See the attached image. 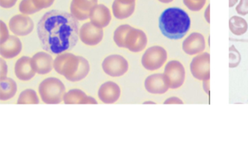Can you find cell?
<instances>
[{
  "mask_svg": "<svg viewBox=\"0 0 248 161\" xmlns=\"http://www.w3.org/2000/svg\"><path fill=\"white\" fill-rule=\"evenodd\" d=\"M37 34L42 47L47 53L61 54L72 50L79 40V23L63 11L46 13L37 24Z\"/></svg>",
  "mask_w": 248,
  "mask_h": 161,
  "instance_id": "obj_1",
  "label": "cell"
},
{
  "mask_svg": "<svg viewBox=\"0 0 248 161\" xmlns=\"http://www.w3.org/2000/svg\"><path fill=\"white\" fill-rule=\"evenodd\" d=\"M159 28L167 38L181 40L191 28V18L184 9L177 7L167 8L159 16Z\"/></svg>",
  "mask_w": 248,
  "mask_h": 161,
  "instance_id": "obj_2",
  "label": "cell"
},
{
  "mask_svg": "<svg viewBox=\"0 0 248 161\" xmlns=\"http://www.w3.org/2000/svg\"><path fill=\"white\" fill-rule=\"evenodd\" d=\"M54 69L70 82H79L85 79L91 70L89 62L82 56L71 53L58 55L54 60Z\"/></svg>",
  "mask_w": 248,
  "mask_h": 161,
  "instance_id": "obj_3",
  "label": "cell"
},
{
  "mask_svg": "<svg viewBox=\"0 0 248 161\" xmlns=\"http://www.w3.org/2000/svg\"><path fill=\"white\" fill-rule=\"evenodd\" d=\"M39 94L42 101L47 104H59L63 101L66 87L59 78H47L40 82Z\"/></svg>",
  "mask_w": 248,
  "mask_h": 161,
  "instance_id": "obj_4",
  "label": "cell"
},
{
  "mask_svg": "<svg viewBox=\"0 0 248 161\" xmlns=\"http://www.w3.org/2000/svg\"><path fill=\"white\" fill-rule=\"evenodd\" d=\"M163 74L167 84L170 89H178L185 82V67L179 61H170L165 66Z\"/></svg>",
  "mask_w": 248,
  "mask_h": 161,
  "instance_id": "obj_5",
  "label": "cell"
},
{
  "mask_svg": "<svg viewBox=\"0 0 248 161\" xmlns=\"http://www.w3.org/2000/svg\"><path fill=\"white\" fill-rule=\"evenodd\" d=\"M168 59V52L162 46H155L149 48L143 53L141 64L149 71L158 70L163 66Z\"/></svg>",
  "mask_w": 248,
  "mask_h": 161,
  "instance_id": "obj_6",
  "label": "cell"
},
{
  "mask_svg": "<svg viewBox=\"0 0 248 161\" xmlns=\"http://www.w3.org/2000/svg\"><path fill=\"white\" fill-rule=\"evenodd\" d=\"M102 69L108 76L119 78L127 73L129 64L126 59L120 55H110L103 61Z\"/></svg>",
  "mask_w": 248,
  "mask_h": 161,
  "instance_id": "obj_7",
  "label": "cell"
},
{
  "mask_svg": "<svg viewBox=\"0 0 248 161\" xmlns=\"http://www.w3.org/2000/svg\"><path fill=\"white\" fill-rule=\"evenodd\" d=\"M210 55L207 52L200 53L193 58L190 64L191 75L200 81L210 80Z\"/></svg>",
  "mask_w": 248,
  "mask_h": 161,
  "instance_id": "obj_8",
  "label": "cell"
},
{
  "mask_svg": "<svg viewBox=\"0 0 248 161\" xmlns=\"http://www.w3.org/2000/svg\"><path fill=\"white\" fill-rule=\"evenodd\" d=\"M147 43L146 33L143 30L131 27L126 36L124 48L133 53H140L146 48Z\"/></svg>",
  "mask_w": 248,
  "mask_h": 161,
  "instance_id": "obj_9",
  "label": "cell"
},
{
  "mask_svg": "<svg viewBox=\"0 0 248 161\" xmlns=\"http://www.w3.org/2000/svg\"><path fill=\"white\" fill-rule=\"evenodd\" d=\"M79 36L81 41L86 46H98L104 38V30L93 23H85L79 30Z\"/></svg>",
  "mask_w": 248,
  "mask_h": 161,
  "instance_id": "obj_10",
  "label": "cell"
},
{
  "mask_svg": "<svg viewBox=\"0 0 248 161\" xmlns=\"http://www.w3.org/2000/svg\"><path fill=\"white\" fill-rule=\"evenodd\" d=\"M9 28L16 36L24 37L32 32L34 28V21L27 15L18 14L10 20Z\"/></svg>",
  "mask_w": 248,
  "mask_h": 161,
  "instance_id": "obj_11",
  "label": "cell"
},
{
  "mask_svg": "<svg viewBox=\"0 0 248 161\" xmlns=\"http://www.w3.org/2000/svg\"><path fill=\"white\" fill-rule=\"evenodd\" d=\"M98 5V0H72L71 14L78 21L90 18L91 12Z\"/></svg>",
  "mask_w": 248,
  "mask_h": 161,
  "instance_id": "obj_12",
  "label": "cell"
},
{
  "mask_svg": "<svg viewBox=\"0 0 248 161\" xmlns=\"http://www.w3.org/2000/svg\"><path fill=\"white\" fill-rule=\"evenodd\" d=\"M206 47L205 39L202 34L192 32L182 43V49L186 54L194 56L203 53Z\"/></svg>",
  "mask_w": 248,
  "mask_h": 161,
  "instance_id": "obj_13",
  "label": "cell"
},
{
  "mask_svg": "<svg viewBox=\"0 0 248 161\" xmlns=\"http://www.w3.org/2000/svg\"><path fill=\"white\" fill-rule=\"evenodd\" d=\"M121 95L120 87L116 82L107 81L100 86L98 97L104 104L117 102Z\"/></svg>",
  "mask_w": 248,
  "mask_h": 161,
  "instance_id": "obj_14",
  "label": "cell"
},
{
  "mask_svg": "<svg viewBox=\"0 0 248 161\" xmlns=\"http://www.w3.org/2000/svg\"><path fill=\"white\" fill-rule=\"evenodd\" d=\"M14 71L16 78L21 81H30L37 73L33 66L32 59L28 56H22L16 61Z\"/></svg>",
  "mask_w": 248,
  "mask_h": 161,
  "instance_id": "obj_15",
  "label": "cell"
},
{
  "mask_svg": "<svg viewBox=\"0 0 248 161\" xmlns=\"http://www.w3.org/2000/svg\"><path fill=\"white\" fill-rule=\"evenodd\" d=\"M144 87L149 94L155 95H162L169 89L164 74L162 73L153 74L148 76L144 81Z\"/></svg>",
  "mask_w": 248,
  "mask_h": 161,
  "instance_id": "obj_16",
  "label": "cell"
},
{
  "mask_svg": "<svg viewBox=\"0 0 248 161\" xmlns=\"http://www.w3.org/2000/svg\"><path fill=\"white\" fill-rule=\"evenodd\" d=\"M31 59L34 70L39 75H47L54 68V60L47 52H38Z\"/></svg>",
  "mask_w": 248,
  "mask_h": 161,
  "instance_id": "obj_17",
  "label": "cell"
},
{
  "mask_svg": "<svg viewBox=\"0 0 248 161\" xmlns=\"http://www.w3.org/2000/svg\"><path fill=\"white\" fill-rule=\"evenodd\" d=\"M21 50L22 43L18 36H10L5 43L0 44V54L3 59H14L21 53Z\"/></svg>",
  "mask_w": 248,
  "mask_h": 161,
  "instance_id": "obj_18",
  "label": "cell"
},
{
  "mask_svg": "<svg viewBox=\"0 0 248 161\" xmlns=\"http://www.w3.org/2000/svg\"><path fill=\"white\" fill-rule=\"evenodd\" d=\"M90 20L91 23L97 27L102 29L107 27L111 21L110 10L102 4L97 5L91 12Z\"/></svg>",
  "mask_w": 248,
  "mask_h": 161,
  "instance_id": "obj_19",
  "label": "cell"
},
{
  "mask_svg": "<svg viewBox=\"0 0 248 161\" xmlns=\"http://www.w3.org/2000/svg\"><path fill=\"white\" fill-rule=\"evenodd\" d=\"M55 0H22L19 4V11L24 15H31L49 8Z\"/></svg>",
  "mask_w": 248,
  "mask_h": 161,
  "instance_id": "obj_20",
  "label": "cell"
},
{
  "mask_svg": "<svg viewBox=\"0 0 248 161\" xmlns=\"http://www.w3.org/2000/svg\"><path fill=\"white\" fill-rule=\"evenodd\" d=\"M63 102L66 104H97L98 101L87 95L80 89H72L68 91L63 97Z\"/></svg>",
  "mask_w": 248,
  "mask_h": 161,
  "instance_id": "obj_21",
  "label": "cell"
},
{
  "mask_svg": "<svg viewBox=\"0 0 248 161\" xmlns=\"http://www.w3.org/2000/svg\"><path fill=\"white\" fill-rule=\"evenodd\" d=\"M136 9V2L131 4L123 3L119 0H114L112 4V13L117 19L123 20L133 15Z\"/></svg>",
  "mask_w": 248,
  "mask_h": 161,
  "instance_id": "obj_22",
  "label": "cell"
},
{
  "mask_svg": "<svg viewBox=\"0 0 248 161\" xmlns=\"http://www.w3.org/2000/svg\"><path fill=\"white\" fill-rule=\"evenodd\" d=\"M17 93V84L12 78H7L0 82V99L8 101L15 97Z\"/></svg>",
  "mask_w": 248,
  "mask_h": 161,
  "instance_id": "obj_23",
  "label": "cell"
},
{
  "mask_svg": "<svg viewBox=\"0 0 248 161\" xmlns=\"http://www.w3.org/2000/svg\"><path fill=\"white\" fill-rule=\"evenodd\" d=\"M229 27L231 32L236 36L243 35L248 30V24L246 20L236 16H233L229 19Z\"/></svg>",
  "mask_w": 248,
  "mask_h": 161,
  "instance_id": "obj_24",
  "label": "cell"
},
{
  "mask_svg": "<svg viewBox=\"0 0 248 161\" xmlns=\"http://www.w3.org/2000/svg\"><path fill=\"white\" fill-rule=\"evenodd\" d=\"M40 103L37 92L33 89H26L20 94L17 104H38Z\"/></svg>",
  "mask_w": 248,
  "mask_h": 161,
  "instance_id": "obj_25",
  "label": "cell"
},
{
  "mask_svg": "<svg viewBox=\"0 0 248 161\" xmlns=\"http://www.w3.org/2000/svg\"><path fill=\"white\" fill-rule=\"evenodd\" d=\"M131 26L128 24H123L116 29L114 32V41L118 47L124 48V41H125L126 36L130 30Z\"/></svg>",
  "mask_w": 248,
  "mask_h": 161,
  "instance_id": "obj_26",
  "label": "cell"
},
{
  "mask_svg": "<svg viewBox=\"0 0 248 161\" xmlns=\"http://www.w3.org/2000/svg\"><path fill=\"white\" fill-rule=\"evenodd\" d=\"M241 62V55L234 46L229 48V66L231 69L237 67Z\"/></svg>",
  "mask_w": 248,
  "mask_h": 161,
  "instance_id": "obj_27",
  "label": "cell"
},
{
  "mask_svg": "<svg viewBox=\"0 0 248 161\" xmlns=\"http://www.w3.org/2000/svg\"><path fill=\"white\" fill-rule=\"evenodd\" d=\"M206 1L207 0H183V2L189 11L198 12L204 8Z\"/></svg>",
  "mask_w": 248,
  "mask_h": 161,
  "instance_id": "obj_28",
  "label": "cell"
},
{
  "mask_svg": "<svg viewBox=\"0 0 248 161\" xmlns=\"http://www.w3.org/2000/svg\"><path fill=\"white\" fill-rule=\"evenodd\" d=\"M236 11L239 15L244 16L248 14V0H240L236 7Z\"/></svg>",
  "mask_w": 248,
  "mask_h": 161,
  "instance_id": "obj_29",
  "label": "cell"
},
{
  "mask_svg": "<svg viewBox=\"0 0 248 161\" xmlns=\"http://www.w3.org/2000/svg\"><path fill=\"white\" fill-rule=\"evenodd\" d=\"M0 23H1V24H0V25H1V27H0V28H1V30H0V34H1V36H0V39H1L0 44H1V43H5V42L9 38L10 34L6 24L2 21H1Z\"/></svg>",
  "mask_w": 248,
  "mask_h": 161,
  "instance_id": "obj_30",
  "label": "cell"
},
{
  "mask_svg": "<svg viewBox=\"0 0 248 161\" xmlns=\"http://www.w3.org/2000/svg\"><path fill=\"white\" fill-rule=\"evenodd\" d=\"M18 0H0V5L2 8L9 9L15 6Z\"/></svg>",
  "mask_w": 248,
  "mask_h": 161,
  "instance_id": "obj_31",
  "label": "cell"
},
{
  "mask_svg": "<svg viewBox=\"0 0 248 161\" xmlns=\"http://www.w3.org/2000/svg\"><path fill=\"white\" fill-rule=\"evenodd\" d=\"M8 65H7L6 62L2 58V59H1V76H0L1 80L7 78L8 72Z\"/></svg>",
  "mask_w": 248,
  "mask_h": 161,
  "instance_id": "obj_32",
  "label": "cell"
},
{
  "mask_svg": "<svg viewBox=\"0 0 248 161\" xmlns=\"http://www.w3.org/2000/svg\"><path fill=\"white\" fill-rule=\"evenodd\" d=\"M184 102L177 97H171L164 101V104H184Z\"/></svg>",
  "mask_w": 248,
  "mask_h": 161,
  "instance_id": "obj_33",
  "label": "cell"
},
{
  "mask_svg": "<svg viewBox=\"0 0 248 161\" xmlns=\"http://www.w3.org/2000/svg\"><path fill=\"white\" fill-rule=\"evenodd\" d=\"M202 87L204 92L206 94H209V91H210V80H206L203 81Z\"/></svg>",
  "mask_w": 248,
  "mask_h": 161,
  "instance_id": "obj_34",
  "label": "cell"
},
{
  "mask_svg": "<svg viewBox=\"0 0 248 161\" xmlns=\"http://www.w3.org/2000/svg\"><path fill=\"white\" fill-rule=\"evenodd\" d=\"M210 5H207V8H206L204 14V19L207 21V24H210Z\"/></svg>",
  "mask_w": 248,
  "mask_h": 161,
  "instance_id": "obj_35",
  "label": "cell"
},
{
  "mask_svg": "<svg viewBox=\"0 0 248 161\" xmlns=\"http://www.w3.org/2000/svg\"><path fill=\"white\" fill-rule=\"evenodd\" d=\"M238 0H229V8H232L237 3Z\"/></svg>",
  "mask_w": 248,
  "mask_h": 161,
  "instance_id": "obj_36",
  "label": "cell"
},
{
  "mask_svg": "<svg viewBox=\"0 0 248 161\" xmlns=\"http://www.w3.org/2000/svg\"><path fill=\"white\" fill-rule=\"evenodd\" d=\"M119 1L126 4H131L136 2V0H119Z\"/></svg>",
  "mask_w": 248,
  "mask_h": 161,
  "instance_id": "obj_37",
  "label": "cell"
},
{
  "mask_svg": "<svg viewBox=\"0 0 248 161\" xmlns=\"http://www.w3.org/2000/svg\"><path fill=\"white\" fill-rule=\"evenodd\" d=\"M158 1L165 4L170 3V2H173V0H158Z\"/></svg>",
  "mask_w": 248,
  "mask_h": 161,
  "instance_id": "obj_38",
  "label": "cell"
},
{
  "mask_svg": "<svg viewBox=\"0 0 248 161\" xmlns=\"http://www.w3.org/2000/svg\"><path fill=\"white\" fill-rule=\"evenodd\" d=\"M143 104H156V103L154 102V101H145V102H143Z\"/></svg>",
  "mask_w": 248,
  "mask_h": 161,
  "instance_id": "obj_39",
  "label": "cell"
}]
</instances>
